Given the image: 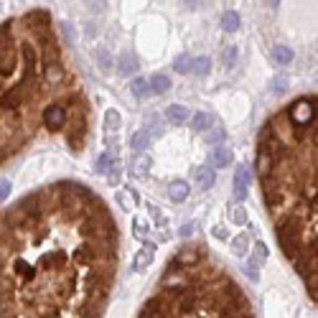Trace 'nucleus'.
<instances>
[{
    "label": "nucleus",
    "mask_w": 318,
    "mask_h": 318,
    "mask_svg": "<svg viewBox=\"0 0 318 318\" xmlns=\"http://www.w3.org/2000/svg\"><path fill=\"white\" fill-rule=\"evenodd\" d=\"M44 123H46V128H51V130H61V128L69 123V112H66V107H61V104H51V107H46V110H44Z\"/></svg>",
    "instance_id": "f257e3e1"
},
{
    "label": "nucleus",
    "mask_w": 318,
    "mask_h": 318,
    "mask_svg": "<svg viewBox=\"0 0 318 318\" xmlns=\"http://www.w3.org/2000/svg\"><path fill=\"white\" fill-rule=\"evenodd\" d=\"M138 318H168L166 295H163V293H161V295H153V298L143 305V310H140Z\"/></svg>",
    "instance_id": "f03ea898"
},
{
    "label": "nucleus",
    "mask_w": 318,
    "mask_h": 318,
    "mask_svg": "<svg viewBox=\"0 0 318 318\" xmlns=\"http://www.w3.org/2000/svg\"><path fill=\"white\" fill-rule=\"evenodd\" d=\"M198 257H201V247H181V252L176 255V260L171 262V267H186L191 270V265L198 262Z\"/></svg>",
    "instance_id": "7ed1b4c3"
},
{
    "label": "nucleus",
    "mask_w": 318,
    "mask_h": 318,
    "mask_svg": "<svg viewBox=\"0 0 318 318\" xmlns=\"http://www.w3.org/2000/svg\"><path fill=\"white\" fill-rule=\"evenodd\" d=\"M247 181H250V168L237 166V171H234V201H245L247 198Z\"/></svg>",
    "instance_id": "20e7f679"
},
{
    "label": "nucleus",
    "mask_w": 318,
    "mask_h": 318,
    "mask_svg": "<svg viewBox=\"0 0 318 318\" xmlns=\"http://www.w3.org/2000/svg\"><path fill=\"white\" fill-rule=\"evenodd\" d=\"M153 257H155V245L143 242V247H140L138 255L133 257V270H145V267L153 262Z\"/></svg>",
    "instance_id": "39448f33"
},
{
    "label": "nucleus",
    "mask_w": 318,
    "mask_h": 318,
    "mask_svg": "<svg viewBox=\"0 0 318 318\" xmlns=\"http://www.w3.org/2000/svg\"><path fill=\"white\" fill-rule=\"evenodd\" d=\"M193 178H196V186L201 188V191H209V188L214 186V181H217V176H214V171H211L209 166L196 168V171H193Z\"/></svg>",
    "instance_id": "423d86ee"
},
{
    "label": "nucleus",
    "mask_w": 318,
    "mask_h": 318,
    "mask_svg": "<svg viewBox=\"0 0 318 318\" xmlns=\"http://www.w3.org/2000/svg\"><path fill=\"white\" fill-rule=\"evenodd\" d=\"M97 171H99L102 176H110V171H112V173H120V168H117V158L110 155V153H102L99 161H97Z\"/></svg>",
    "instance_id": "0eeeda50"
},
{
    "label": "nucleus",
    "mask_w": 318,
    "mask_h": 318,
    "mask_svg": "<svg viewBox=\"0 0 318 318\" xmlns=\"http://www.w3.org/2000/svg\"><path fill=\"white\" fill-rule=\"evenodd\" d=\"M64 69H61V64H49V66H44V79L49 82V87H54V84H61L64 82Z\"/></svg>",
    "instance_id": "6e6552de"
},
{
    "label": "nucleus",
    "mask_w": 318,
    "mask_h": 318,
    "mask_svg": "<svg viewBox=\"0 0 318 318\" xmlns=\"http://www.w3.org/2000/svg\"><path fill=\"white\" fill-rule=\"evenodd\" d=\"M232 163V148H217L211 153V168H227Z\"/></svg>",
    "instance_id": "1a4fd4ad"
},
{
    "label": "nucleus",
    "mask_w": 318,
    "mask_h": 318,
    "mask_svg": "<svg viewBox=\"0 0 318 318\" xmlns=\"http://www.w3.org/2000/svg\"><path fill=\"white\" fill-rule=\"evenodd\" d=\"M211 125H214V117L206 115V112H196L193 120H191V128L196 133H206V130H211Z\"/></svg>",
    "instance_id": "9d476101"
},
{
    "label": "nucleus",
    "mask_w": 318,
    "mask_h": 318,
    "mask_svg": "<svg viewBox=\"0 0 318 318\" xmlns=\"http://www.w3.org/2000/svg\"><path fill=\"white\" fill-rule=\"evenodd\" d=\"M148 87H150V92H155V94H163V92L171 87V79H168L166 74H153V76L148 79Z\"/></svg>",
    "instance_id": "9b49d317"
},
{
    "label": "nucleus",
    "mask_w": 318,
    "mask_h": 318,
    "mask_svg": "<svg viewBox=\"0 0 318 318\" xmlns=\"http://www.w3.org/2000/svg\"><path fill=\"white\" fill-rule=\"evenodd\" d=\"M166 117H168L173 125H181V123L188 120V110H186L183 104H171V107L166 110Z\"/></svg>",
    "instance_id": "f8f14e48"
},
{
    "label": "nucleus",
    "mask_w": 318,
    "mask_h": 318,
    "mask_svg": "<svg viewBox=\"0 0 318 318\" xmlns=\"http://www.w3.org/2000/svg\"><path fill=\"white\" fill-rule=\"evenodd\" d=\"M186 196H188V183L186 181H173L171 188H168V198L178 204V201H183Z\"/></svg>",
    "instance_id": "ddd939ff"
},
{
    "label": "nucleus",
    "mask_w": 318,
    "mask_h": 318,
    "mask_svg": "<svg viewBox=\"0 0 318 318\" xmlns=\"http://www.w3.org/2000/svg\"><path fill=\"white\" fill-rule=\"evenodd\" d=\"M130 148L138 150V153H143L145 148H150V133H148V130H138V133L130 138Z\"/></svg>",
    "instance_id": "4468645a"
},
{
    "label": "nucleus",
    "mask_w": 318,
    "mask_h": 318,
    "mask_svg": "<svg viewBox=\"0 0 318 318\" xmlns=\"http://www.w3.org/2000/svg\"><path fill=\"white\" fill-rule=\"evenodd\" d=\"M209 69H211V59H206V56L191 59V66H188V71H193V74H198V76L209 74Z\"/></svg>",
    "instance_id": "2eb2a0df"
},
{
    "label": "nucleus",
    "mask_w": 318,
    "mask_h": 318,
    "mask_svg": "<svg viewBox=\"0 0 318 318\" xmlns=\"http://www.w3.org/2000/svg\"><path fill=\"white\" fill-rule=\"evenodd\" d=\"M104 130H107V135L112 133H117L120 130V115H117V110H107L104 112Z\"/></svg>",
    "instance_id": "dca6fc26"
},
{
    "label": "nucleus",
    "mask_w": 318,
    "mask_h": 318,
    "mask_svg": "<svg viewBox=\"0 0 318 318\" xmlns=\"http://www.w3.org/2000/svg\"><path fill=\"white\" fill-rule=\"evenodd\" d=\"M222 28H224L227 33H234L237 28H240V16H237L234 11H227V13L222 16Z\"/></svg>",
    "instance_id": "f3484780"
},
{
    "label": "nucleus",
    "mask_w": 318,
    "mask_h": 318,
    "mask_svg": "<svg viewBox=\"0 0 318 318\" xmlns=\"http://www.w3.org/2000/svg\"><path fill=\"white\" fill-rule=\"evenodd\" d=\"M247 247H250V237L247 234H240V237H234V240H232V252L237 257H242L247 252Z\"/></svg>",
    "instance_id": "a211bd4d"
},
{
    "label": "nucleus",
    "mask_w": 318,
    "mask_h": 318,
    "mask_svg": "<svg viewBox=\"0 0 318 318\" xmlns=\"http://www.w3.org/2000/svg\"><path fill=\"white\" fill-rule=\"evenodd\" d=\"M272 59H275L277 64H290V61H293V51H290L288 46H275V49H272Z\"/></svg>",
    "instance_id": "6ab92c4d"
},
{
    "label": "nucleus",
    "mask_w": 318,
    "mask_h": 318,
    "mask_svg": "<svg viewBox=\"0 0 318 318\" xmlns=\"http://www.w3.org/2000/svg\"><path fill=\"white\" fill-rule=\"evenodd\" d=\"M135 201H138V196H135L133 191H120V193H117V204H120L123 209H128V211L133 209Z\"/></svg>",
    "instance_id": "aec40b11"
},
{
    "label": "nucleus",
    "mask_w": 318,
    "mask_h": 318,
    "mask_svg": "<svg viewBox=\"0 0 318 318\" xmlns=\"http://www.w3.org/2000/svg\"><path fill=\"white\" fill-rule=\"evenodd\" d=\"M229 219L234 222V224H247V209L245 206H232V211H229Z\"/></svg>",
    "instance_id": "412c9836"
},
{
    "label": "nucleus",
    "mask_w": 318,
    "mask_h": 318,
    "mask_svg": "<svg viewBox=\"0 0 318 318\" xmlns=\"http://www.w3.org/2000/svg\"><path fill=\"white\" fill-rule=\"evenodd\" d=\"M130 89H133L135 97H148V92H150V87H148L145 79H135V82L130 84Z\"/></svg>",
    "instance_id": "4be33fe9"
},
{
    "label": "nucleus",
    "mask_w": 318,
    "mask_h": 318,
    "mask_svg": "<svg viewBox=\"0 0 318 318\" xmlns=\"http://www.w3.org/2000/svg\"><path fill=\"white\" fill-rule=\"evenodd\" d=\"M133 234L138 237L140 242H145V240H148V227H145V222H143V219H133Z\"/></svg>",
    "instance_id": "5701e85b"
},
{
    "label": "nucleus",
    "mask_w": 318,
    "mask_h": 318,
    "mask_svg": "<svg viewBox=\"0 0 318 318\" xmlns=\"http://www.w3.org/2000/svg\"><path fill=\"white\" fill-rule=\"evenodd\" d=\"M148 166H150L148 158H145V155H138V158H135V163H133V173H135V176H145Z\"/></svg>",
    "instance_id": "b1692460"
},
{
    "label": "nucleus",
    "mask_w": 318,
    "mask_h": 318,
    "mask_svg": "<svg viewBox=\"0 0 318 318\" xmlns=\"http://www.w3.org/2000/svg\"><path fill=\"white\" fill-rule=\"evenodd\" d=\"M257 267H260L257 260H247V265H245V272L252 277V283H257V277H260V270H257Z\"/></svg>",
    "instance_id": "393cba45"
},
{
    "label": "nucleus",
    "mask_w": 318,
    "mask_h": 318,
    "mask_svg": "<svg viewBox=\"0 0 318 318\" xmlns=\"http://www.w3.org/2000/svg\"><path fill=\"white\" fill-rule=\"evenodd\" d=\"M188 66H191V56H188V54H183V56H178V59H176V71L186 74V71H188Z\"/></svg>",
    "instance_id": "a878e982"
},
{
    "label": "nucleus",
    "mask_w": 318,
    "mask_h": 318,
    "mask_svg": "<svg viewBox=\"0 0 318 318\" xmlns=\"http://www.w3.org/2000/svg\"><path fill=\"white\" fill-rule=\"evenodd\" d=\"M135 69H138V61L133 56H123V74H130Z\"/></svg>",
    "instance_id": "bb28decb"
},
{
    "label": "nucleus",
    "mask_w": 318,
    "mask_h": 318,
    "mask_svg": "<svg viewBox=\"0 0 318 318\" xmlns=\"http://www.w3.org/2000/svg\"><path fill=\"white\" fill-rule=\"evenodd\" d=\"M234 59H237V49H234V46H229V49L224 51L222 61H224V66H232V64H234Z\"/></svg>",
    "instance_id": "cd10ccee"
},
{
    "label": "nucleus",
    "mask_w": 318,
    "mask_h": 318,
    "mask_svg": "<svg viewBox=\"0 0 318 318\" xmlns=\"http://www.w3.org/2000/svg\"><path fill=\"white\" fill-rule=\"evenodd\" d=\"M148 211H150V217L158 222V227H163V224H166V217L161 214V209H158V206H148Z\"/></svg>",
    "instance_id": "c85d7f7f"
},
{
    "label": "nucleus",
    "mask_w": 318,
    "mask_h": 318,
    "mask_svg": "<svg viewBox=\"0 0 318 318\" xmlns=\"http://www.w3.org/2000/svg\"><path fill=\"white\" fill-rule=\"evenodd\" d=\"M11 193V181H0V201H6Z\"/></svg>",
    "instance_id": "c756f323"
},
{
    "label": "nucleus",
    "mask_w": 318,
    "mask_h": 318,
    "mask_svg": "<svg viewBox=\"0 0 318 318\" xmlns=\"http://www.w3.org/2000/svg\"><path fill=\"white\" fill-rule=\"evenodd\" d=\"M255 255H257V260H265L267 257V245L265 242H257L255 245Z\"/></svg>",
    "instance_id": "7c9ffc66"
},
{
    "label": "nucleus",
    "mask_w": 318,
    "mask_h": 318,
    "mask_svg": "<svg viewBox=\"0 0 318 318\" xmlns=\"http://www.w3.org/2000/svg\"><path fill=\"white\" fill-rule=\"evenodd\" d=\"M193 229H196V222H186V224L181 227V237H191Z\"/></svg>",
    "instance_id": "2f4dec72"
},
{
    "label": "nucleus",
    "mask_w": 318,
    "mask_h": 318,
    "mask_svg": "<svg viewBox=\"0 0 318 318\" xmlns=\"http://www.w3.org/2000/svg\"><path fill=\"white\" fill-rule=\"evenodd\" d=\"M224 140V130H214L209 133V143H222Z\"/></svg>",
    "instance_id": "473e14b6"
},
{
    "label": "nucleus",
    "mask_w": 318,
    "mask_h": 318,
    "mask_svg": "<svg viewBox=\"0 0 318 318\" xmlns=\"http://www.w3.org/2000/svg\"><path fill=\"white\" fill-rule=\"evenodd\" d=\"M211 232H214V237H217V240H227V229H224V227H214Z\"/></svg>",
    "instance_id": "72a5a7b5"
}]
</instances>
